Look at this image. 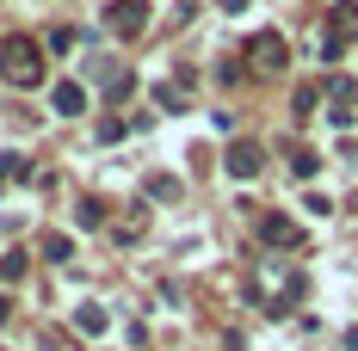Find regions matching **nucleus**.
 Segmentation results:
<instances>
[{"mask_svg":"<svg viewBox=\"0 0 358 351\" xmlns=\"http://www.w3.org/2000/svg\"><path fill=\"white\" fill-rule=\"evenodd\" d=\"M352 210H358V191H352Z\"/></svg>","mask_w":358,"mask_h":351,"instance_id":"20","label":"nucleus"},{"mask_svg":"<svg viewBox=\"0 0 358 351\" xmlns=\"http://www.w3.org/2000/svg\"><path fill=\"white\" fill-rule=\"evenodd\" d=\"M74 327H80V333H93V339H99V333H106V327H111V315H106V308H93V302H87V308H80V315H74Z\"/></svg>","mask_w":358,"mask_h":351,"instance_id":"10","label":"nucleus"},{"mask_svg":"<svg viewBox=\"0 0 358 351\" xmlns=\"http://www.w3.org/2000/svg\"><path fill=\"white\" fill-rule=\"evenodd\" d=\"M222 167H229L235 179H259V167H266V148H259V142H235Z\"/></svg>","mask_w":358,"mask_h":351,"instance_id":"4","label":"nucleus"},{"mask_svg":"<svg viewBox=\"0 0 358 351\" xmlns=\"http://www.w3.org/2000/svg\"><path fill=\"white\" fill-rule=\"evenodd\" d=\"M327 99H334V111H352V99H358V80L334 74V80H327Z\"/></svg>","mask_w":358,"mask_h":351,"instance_id":"8","label":"nucleus"},{"mask_svg":"<svg viewBox=\"0 0 358 351\" xmlns=\"http://www.w3.org/2000/svg\"><path fill=\"white\" fill-rule=\"evenodd\" d=\"M6 315H13V302H6V296H0V320H6Z\"/></svg>","mask_w":358,"mask_h":351,"instance_id":"19","label":"nucleus"},{"mask_svg":"<svg viewBox=\"0 0 358 351\" xmlns=\"http://www.w3.org/2000/svg\"><path fill=\"white\" fill-rule=\"evenodd\" d=\"M148 25V0H111L106 6V31L111 37H143Z\"/></svg>","mask_w":358,"mask_h":351,"instance_id":"2","label":"nucleus"},{"mask_svg":"<svg viewBox=\"0 0 358 351\" xmlns=\"http://www.w3.org/2000/svg\"><path fill=\"white\" fill-rule=\"evenodd\" d=\"M248 56H253V68H266V74L290 62V50H285V37H278V31H253L248 37Z\"/></svg>","mask_w":358,"mask_h":351,"instance_id":"3","label":"nucleus"},{"mask_svg":"<svg viewBox=\"0 0 358 351\" xmlns=\"http://www.w3.org/2000/svg\"><path fill=\"white\" fill-rule=\"evenodd\" d=\"M155 99H161V105H167V111H185V87H179V80H167V87H161Z\"/></svg>","mask_w":358,"mask_h":351,"instance_id":"16","label":"nucleus"},{"mask_svg":"<svg viewBox=\"0 0 358 351\" xmlns=\"http://www.w3.org/2000/svg\"><path fill=\"white\" fill-rule=\"evenodd\" d=\"M43 259L69 265V259H74V241H69V234H43Z\"/></svg>","mask_w":358,"mask_h":351,"instance_id":"12","label":"nucleus"},{"mask_svg":"<svg viewBox=\"0 0 358 351\" xmlns=\"http://www.w3.org/2000/svg\"><path fill=\"white\" fill-rule=\"evenodd\" d=\"M0 74H6L13 87H37V80H43V50H37L31 37H6V43H0Z\"/></svg>","mask_w":358,"mask_h":351,"instance_id":"1","label":"nucleus"},{"mask_svg":"<svg viewBox=\"0 0 358 351\" xmlns=\"http://www.w3.org/2000/svg\"><path fill=\"white\" fill-rule=\"evenodd\" d=\"M290 173H296V179H315V173H322V154L296 148V154H290Z\"/></svg>","mask_w":358,"mask_h":351,"instance_id":"14","label":"nucleus"},{"mask_svg":"<svg viewBox=\"0 0 358 351\" xmlns=\"http://www.w3.org/2000/svg\"><path fill=\"white\" fill-rule=\"evenodd\" d=\"M327 37H334V43H358V6L352 0L327 6Z\"/></svg>","mask_w":358,"mask_h":351,"instance_id":"6","label":"nucleus"},{"mask_svg":"<svg viewBox=\"0 0 358 351\" xmlns=\"http://www.w3.org/2000/svg\"><path fill=\"white\" fill-rule=\"evenodd\" d=\"M74 222H80V228H106V204H99V197H80Z\"/></svg>","mask_w":358,"mask_h":351,"instance_id":"11","label":"nucleus"},{"mask_svg":"<svg viewBox=\"0 0 358 351\" xmlns=\"http://www.w3.org/2000/svg\"><path fill=\"white\" fill-rule=\"evenodd\" d=\"M25 259H31V253H19V246H13V253H0V278L19 283V278H25Z\"/></svg>","mask_w":358,"mask_h":351,"instance_id":"13","label":"nucleus"},{"mask_svg":"<svg viewBox=\"0 0 358 351\" xmlns=\"http://www.w3.org/2000/svg\"><path fill=\"white\" fill-rule=\"evenodd\" d=\"M148 197H179V179L173 173H155L148 179Z\"/></svg>","mask_w":358,"mask_h":351,"instance_id":"15","label":"nucleus"},{"mask_svg":"<svg viewBox=\"0 0 358 351\" xmlns=\"http://www.w3.org/2000/svg\"><path fill=\"white\" fill-rule=\"evenodd\" d=\"M13 179H31V160L6 148V154H0V185H13Z\"/></svg>","mask_w":358,"mask_h":351,"instance_id":"9","label":"nucleus"},{"mask_svg":"<svg viewBox=\"0 0 358 351\" xmlns=\"http://www.w3.org/2000/svg\"><path fill=\"white\" fill-rule=\"evenodd\" d=\"M50 105L62 111V117H80V111H87V87H80V80H62V87L50 93Z\"/></svg>","mask_w":358,"mask_h":351,"instance_id":"7","label":"nucleus"},{"mask_svg":"<svg viewBox=\"0 0 358 351\" xmlns=\"http://www.w3.org/2000/svg\"><path fill=\"white\" fill-rule=\"evenodd\" d=\"M124 136V117H99V142H117Z\"/></svg>","mask_w":358,"mask_h":351,"instance_id":"18","label":"nucleus"},{"mask_svg":"<svg viewBox=\"0 0 358 351\" xmlns=\"http://www.w3.org/2000/svg\"><path fill=\"white\" fill-rule=\"evenodd\" d=\"M259 241L266 246H303V228L290 216H259Z\"/></svg>","mask_w":358,"mask_h":351,"instance_id":"5","label":"nucleus"},{"mask_svg":"<svg viewBox=\"0 0 358 351\" xmlns=\"http://www.w3.org/2000/svg\"><path fill=\"white\" fill-rule=\"evenodd\" d=\"M315 105H322V87H296V117H309Z\"/></svg>","mask_w":358,"mask_h":351,"instance_id":"17","label":"nucleus"}]
</instances>
